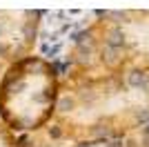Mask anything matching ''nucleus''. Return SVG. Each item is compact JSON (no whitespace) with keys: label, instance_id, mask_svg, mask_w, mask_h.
<instances>
[{"label":"nucleus","instance_id":"obj_5","mask_svg":"<svg viewBox=\"0 0 149 147\" xmlns=\"http://www.w3.org/2000/svg\"><path fill=\"white\" fill-rule=\"evenodd\" d=\"M2 71H5V69H2V67H0V78H2Z\"/></svg>","mask_w":149,"mask_h":147},{"label":"nucleus","instance_id":"obj_3","mask_svg":"<svg viewBox=\"0 0 149 147\" xmlns=\"http://www.w3.org/2000/svg\"><path fill=\"white\" fill-rule=\"evenodd\" d=\"M42 11L38 9H0V67L29 58L38 43Z\"/></svg>","mask_w":149,"mask_h":147},{"label":"nucleus","instance_id":"obj_4","mask_svg":"<svg viewBox=\"0 0 149 147\" xmlns=\"http://www.w3.org/2000/svg\"><path fill=\"white\" fill-rule=\"evenodd\" d=\"M0 147H20L18 134H13L5 123H0Z\"/></svg>","mask_w":149,"mask_h":147},{"label":"nucleus","instance_id":"obj_1","mask_svg":"<svg viewBox=\"0 0 149 147\" xmlns=\"http://www.w3.org/2000/svg\"><path fill=\"white\" fill-rule=\"evenodd\" d=\"M138 89H149V76L125 71L123 76L102 78H60V94L49 127L69 143H102L118 134L123 116L143 125L149 109H134L127 96Z\"/></svg>","mask_w":149,"mask_h":147},{"label":"nucleus","instance_id":"obj_2","mask_svg":"<svg viewBox=\"0 0 149 147\" xmlns=\"http://www.w3.org/2000/svg\"><path fill=\"white\" fill-rule=\"evenodd\" d=\"M60 94V74L42 56L13 62L0 78V123L13 134H31L54 118Z\"/></svg>","mask_w":149,"mask_h":147}]
</instances>
